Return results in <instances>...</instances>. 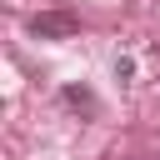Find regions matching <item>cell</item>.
<instances>
[{"instance_id":"obj_1","label":"cell","mask_w":160,"mask_h":160,"mask_svg":"<svg viewBox=\"0 0 160 160\" xmlns=\"http://www.w3.org/2000/svg\"><path fill=\"white\" fill-rule=\"evenodd\" d=\"M80 30V15H70V10H35L30 15V35L35 40H70Z\"/></svg>"},{"instance_id":"obj_2","label":"cell","mask_w":160,"mask_h":160,"mask_svg":"<svg viewBox=\"0 0 160 160\" xmlns=\"http://www.w3.org/2000/svg\"><path fill=\"white\" fill-rule=\"evenodd\" d=\"M60 100H65L70 110H80V115H95V95H90L85 85H65V90H60Z\"/></svg>"}]
</instances>
